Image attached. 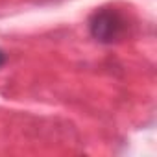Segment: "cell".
<instances>
[{"instance_id":"1","label":"cell","mask_w":157,"mask_h":157,"mask_svg":"<svg viewBox=\"0 0 157 157\" xmlns=\"http://www.w3.org/2000/svg\"><path fill=\"white\" fill-rule=\"evenodd\" d=\"M89 32H91L93 39H96L98 43L113 44L126 35L128 22L117 10L104 8V10H98L91 15Z\"/></svg>"},{"instance_id":"2","label":"cell","mask_w":157,"mask_h":157,"mask_svg":"<svg viewBox=\"0 0 157 157\" xmlns=\"http://www.w3.org/2000/svg\"><path fill=\"white\" fill-rule=\"evenodd\" d=\"M6 61H8L6 52H4V50H0V67H4V65H6Z\"/></svg>"}]
</instances>
